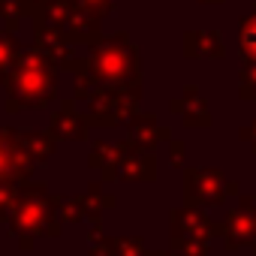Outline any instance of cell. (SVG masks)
<instances>
[{"instance_id": "6da1fadb", "label": "cell", "mask_w": 256, "mask_h": 256, "mask_svg": "<svg viewBox=\"0 0 256 256\" xmlns=\"http://www.w3.org/2000/svg\"><path fill=\"white\" fill-rule=\"evenodd\" d=\"M42 220H46V208H42V205H36V202L22 205V208H18V214L12 217V223H16L24 235L40 232V229H42Z\"/></svg>"}]
</instances>
